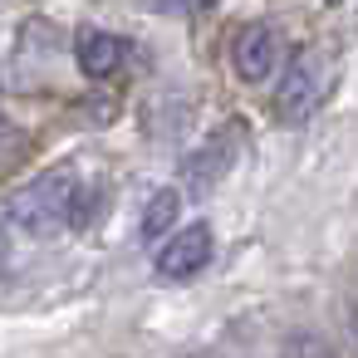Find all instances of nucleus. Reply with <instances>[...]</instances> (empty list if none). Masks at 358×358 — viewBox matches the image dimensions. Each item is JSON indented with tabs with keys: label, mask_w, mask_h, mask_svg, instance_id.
<instances>
[{
	"label": "nucleus",
	"mask_w": 358,
	"mask_h": 358,
	"mask_svg": "<svg viewBox=\"0 0 358 358\" xmlns=\"http://www.w3.org/2000/svg\"><path fill=\"white\" fill-rule=\"evenodd\" d=\"M74 55H79V69H84L89 79H108V74L123 64V40L108 35V30H84L79 45H74Z\"/></svg>",
	"instance_id": "obj_5"
},
{
	"label": "nucleus",
	"mask_w": 358,
	"mask_h": 358,
	"mask_svg": "<svg viewBox=\"0 0 358 358\" xmlns=\"http://www.w3.org/2000/svg\"><path fill=\"white\" fill-rule=\"evenodd\" d=\"M148 10H162V15H187V10H206L211 0H143Z\"/></svg>",
	"instance_id": "obj_8"
},
{
	"label": "nucleus",
	"mask_w": 358,
	"mask_h": 358,
	"mask_svg": "<svg viewBox=\"0 0 358 358\" xmlns=\"http://www.w3.org/2000/svg\"><path fill=\"white\" fill-rule=\"evenodd\" d=\"M79 211V187L69 172H45L6 201V221L25 236H55Z\"/></svg>",
	"instance_id": "obj_1"
},
{
	"label": "nucleus",
	"mask_w": 358,
	"mask_h": 358,
	"mask_svg": "<svg viewBox=\"0 0 358 358\" xmlns=\"http://www.w3.org/2000/svg\"><path fill=\"white\" fill-rule=\"evenodd\" d=\"M211 241H216V236H211L206 221H192V226L162 236V245H157V255H152L157 275H162V280H192V275L211 260Z\"/></svg>",
	"instance_id": "obj_3"
},
{
	"label": "nucleus",
	"mask_w": 358,
	"mask_h": 358,
	"mask_svg": "<svg viewBox=\"0 0 358 358\" xmlns=\"http://www.w3.org/2000/svg\"><path fill=\"white\" fill-rule=\"evenodd\" d=\"M177 216H182V192H177V187H157L152 201H148V211H143V236H148V241L172 236Z\"/></svg>",
	"instance_id": "obj_6"
},
{
	"label": "nucleus",
	"mask_w": 358,
	"mask_h": 358,
	"mask_svg": "<svg viewBox=\"0 0 358 358\" xmlns=\"http://www.w3.org/2000/svg\"><path fill=\"white\" fill-rule=\"evenodd\" d=\"M0 260H6V245H0Z\"/></svg>",
	"instance_id": "obj_10"
},
{
	"label": "nucleus",
	"mask_w": 358,
	"mask_h": 358,
	"mask_svg": "<svg viewBox=\"0 0 358 358\" xmlns=\"http://www.w3.org/2000/svg\"><path fill=\"white\" fill-rule=\"evenodd\" d=\"M275 59H280V35L255 20V25H241L236 30V45H231V69L241 84H260L275 74Z\"/></svg>",
	"instance_id": "obj_4"
},
{
	"label": "nucleus",
	"mask_w": 358,
	"mask_h": 358,
	"mask_svg": "<svg viewBox=\"0 0 358 358\" xmlns=\"http://www.w3.org/2000/svg\"><path fill=\"white\" fill-rule=\"evenodd\" d=\"M285 358H338V353H334V343L324 334H309L304 329V334H289L285 338Z\"/></svg>",
	"instance_id": "obj_7"
},
{
	"label": "nucleus",
	"mask_w": 358,
	"mask_h": 358,
	"mask_svg": "<svg viewBox=\"0 0 358 358\" xmlns=\"http://www.w3.org/2000/svg\"><path fill=\"white\" fill-rule=\"evenodd\" d=\"M324 89H329V69H324V59H319L314 50H304V55H294V64L285 69V84H280V99H275V108H280V118H285V123H299V118H309V113L319 108V99H324Z\"/></svg>",
	"instance_id": "obj_2"
},
{
	"label": "nucleus",
	"mask_w": 358,
	"mask_h": 358,
	"mask_svg": "<svg viewBox=\"0 0 358 358\" xmlns=\"http://www.w3.org/2000/svg\"><path fill=\"white\" fill-rule=\"evenodd\" d=\"M353 334H358V314H353Z\"/></svg>",
	"instance_id": "obj_9"
}]
</instances>
